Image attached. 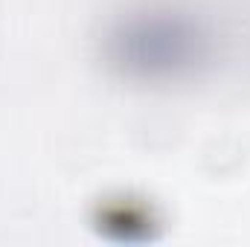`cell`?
Segmentation results:
<instances>
[{"mask_svg":"<svg viewBox=\"0 0 250 247\" xmlns=\"http://www.w3.org/2000/svg\"><path fill=\"white\" fill-rule=\"evenodd\" d=\"M204 56L201 29L172 12H146L120 26L114 59L140 76H172Z\"/></svg>","mask_w":250,"mask_h":247,"instance_id":"cell-1","label":"cell"},{"mask_svg":"<svg viewBox=\"0 0 250 247\" xmlns=\"http://www.w3.org/2000/svg\"><path fill=\"white\" fill-rule=\"evenodd\" d=\"M151 215L137 201H114L99 209V230L117 242H143L151 236Z\"/></svg>","mask_w":250,"mask_h":247,"instance_id":"cell-2","label":"cell"}]
</instances>
